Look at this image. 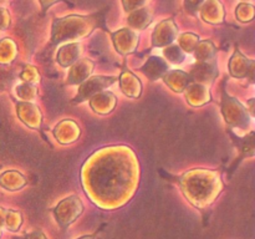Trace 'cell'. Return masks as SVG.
<instances>
[{
  "label": "cell",
  "mask_w": 255,
  "mask_h": 239,
  "mask_svg": "<svg viewBox=\"0 0 255 239\" xmlns=\"http://www.w3.org/2000/svg\"><path fill=\"white\" fill-rule=\"evenodd\" d=\"M4 1H6V0H0V4H1V2H4Z\"/></svg>",
  "instance_id": "obj_39"
},
{
  "label": "cell",
  "mask_w": 255,
  "mask_h": 239,
  "mask_svg": "<svg viewBox=\"0 0 255 239\" xmlns=\"http://www.w3.org/2000/svg\"><path fill=\"white\" fill-rule=\"evenodd\" d=\"M254 102H255L254 99H251V100H249V101H248L249 111H251V116H254Z\"/></svg>",
  "instance_id": "obj_37"
},
{
  "label": "cell",
  "mask_w": 255,
  "mask_h": 239,
  "mask_svg": "<svg viewBox=\"0 0 255 239\" xmlns=\"http://www.w3.org/2000/svg\"><path fill=\"white\" fill-rule=\"evenodd\" d=\"M10 26V15L5 9L0 7V30H6Z\"/></svg>",
  "instance_id": "obj_33"
},
{
  "label": "cell",
  "mask_w": 255,
  "mask_h": 239,
  "mask_svg": "<svg viewBox=\"0 0 255 239\" xmlns=\"http://www.w3.org/2000/svg\"><path fill=\"white\" fill-rule=\"evenodd\" d=\"M202 16L209 24H221L224 19L223 6L218 0H209L202 6Z\"/></svg>",
  "instance_id": "obj_21"
},
{
  "label": "cell",
  "mask_w": 255,
  "mask_h": 239,
  "mask_svg": "<svg viewBox=\"0 0 255 239\" xmlns=\"http://www.w3.org/2000/svg\"><path fill=\"white\" fill-rule=\"evenodd\" d=\"M254 60L248 59L239 50H236L233 56L229 60V74L236 79H246L249 77L251 82L254 81Z\"/></svg>",
  "instance_id": "obj_7"
},
{
  "label": "cell",
  "mask_w": 255,
  "mask_h": 239,
  "mask_svg": "<svg viewBox=\"0 0 255 239\" xmlns=\"http://www.w3.org/2000/svg\"><path fill=\"white\" fill-rule=\"evenodd\" d=\"M148 1L149 0H122L124 7L126 11H133V10H137L138 7L146 5V2Z\"/></svg>",
  "instance_id": "obj_31"
},
{
  "label": "cell",
  "mask_w": 255,
  "mask_h": 239,
  "mask_svg": "<svg viewBox=\"0 0 255 239\" xmlns=\"http://www.w3.org/2000/svg\"><path fill=\"white\" fill-rule=\"evenodd\" d=\"M169 70L168 64L166 60H163L159 56H151L147 60L146 64L142 66L141 71L143 72L144 76L149 80V81H156V80L162 79L164 74Z\"/></svg>",
  "instance_id": "obj_18"
},
{
  "label": "cell",
  "mask_w": 255,
  "mask_h": 239,
  "mask_svg": "<svg viewBox=\"0 0 255 239\" xmlns=\"http://www.w3.org/2000/svg\"><path fill=\"white\" fill-rule=\"evenodd\" d=\"M15 239H49L42 231H34L30 233H25L22 237H17Z\"/></svg>",
  "instance_id": "obj_34"
},
{
  "label": "cell",
  "mask_w": 255,
  "mask_h": 239,
  "mask_svg": "<svg viewBox=\"0 0 255 239\" xmlns=\"http://www.w3.org/2000/svg\"><path fill=\"white\" fill-rule=\"evenodd\" d=\"M52 213L60 228L62 231H66L84 213V203L76 194H72L61 199L56 204V207L52 208Z\"/></svg>",
  "instance_id": "obj_5"
},
{
  "label": "cell",
  "mask_w": 255,
  "mask_h": 239,
  "mask_svg": "<svg viewBox=\"0 0 255 239\" xmlns=\"http://www.w3.org/2000/svg\"><path fill=\"white\" fill-rule=\"evenodd\" d=\"M77 239H96V234H87V236H82Z\"/></svg>",
  "instance_id": "obj_38"
},
{
  "label": "cell",
  "mask_w": 255,
  "mask_h": 239,
  "mask_svg": "<svg viewBox=\"0 0 255 239\" xmlns=\"http://www.w3.org/2000/svg\"><path fill=\"white\" fill-rule=\"evenodd\" d=\"M117 80L119 79L115 76H101V75L89 77L82 84H80L79 92L75 96V99L72 100V104H80V102L90 100L94 95L109 89Z\"/></svg>",
  "instance_id": "obj_6"
},
{
  "label": "cell",
  "mask_w": 255,
  "mask_h": 239,
  "mask_svg": "<svg viewBox=\"0 0 255 239\" xmlns=\"http://www.w3.org/2000/svg\"><path fill=\"white\" fill-rule=\"evenodd\" d=\"M177 32H178V29L173 19L163 20L157 25L152 34V47H166L173 44Z\"/></svg>",
  "instance_id": "obj_10"
},
{
  "label": "cell",
  "mask_w": 255,
  "mask_h": 239,
  "mask_svg": "<svg viewBox=\"0 0 255 239\" xmlns=\"http://www.w3.org/2000/svg\"><path fill=\"white\" fill-rule=\"evenodd\" d=\"M17 55V46L11 39L5 37L0 40V64L7 65L15 60Z\"/></svg>",
  "instance_id": "obj_24"
},
{
  "label": "cell",
  "mask_w": 255,
  "mask_h": 239,
  "mask_svg": "<svg viewBox=\"0 0 255 239\" xmlns=\"http://www.w3.org/2000/svg\"><path fill=\"white\" fill-rule=\"evenodd\" d=\"M95 64L90 59H79L75 64L70 66V72L67 75L66 85H80L89 79L94 71Z\"/></svg>",
  "instance_id": "obj_14"
},
{
  "label": "cell",
  "mask_w": 255,
  "mask_h": 239,
  "mask_svg": "<svg viewBox=\"0 0 255 239\" xmlns=\"http://www.w3.org/2000/svg\"><path fill=\"white\" fill-rule=\"evenodd\" d=\"M111 36L115 49L122 56L134 52L138 46V34L131 29H121L111 34Z\"/></svg>",
  "instance_id": "obj_9"
},
{
  "label": "cell",
  "mask_w": 255,
  "mask_h": 239,
  "mask_svg": "<svg viewBox=\"0 0 255 239\" xmlns=\"http://www.w3.org/2000/svg\"><path fill=\"white\" fill-rule=\"evenodd\" d=\"M204 2V0H186L184 1V7L187 9V11H189L191 14H196L199 10V6Z\"/></svg>",
  "instance_id": "obj_32"
},
{
  "label": "cell",
  "mask_w": 255,
  "mask_h": 239,
  "mask_svg": "<svg viewBox=\"0 0 255 239\" xmlns=\"http://www.w3.org/2000/svg\"><path fill=\"white\" fill-rule=\"evenodd\" d=\"M163 55L169 62H172L174 65H179L186 59L187 54L179 47L178 44H171L164 47Z\"/></svg>",
  "instance_id": "obj_27"
},
{
  "label": "cell",
  "mask_w": 255,
  "mask_h": 239,
  "mask_svg": "<svg viewBox=\"0 0 255 239\" xmlns=\"http://www.w3.org/2000/svg\"><path fill=\"white\" fill-rule=\"evenodd\" d=\"M117 97L111 91H101L90 99V106L96 114L109 115L115 110Z\"/></svg>",
  "instance_id": "obj_15"
},
{
  "label": "cell",
  "mask_w": 255,
  "mask_h": 239,
  "mask_svg": "<svg viewBox=\"0 0 255 239\" xmlns=\"http://www.w3.org/2000/svg\"><path fill=\"white\" fill-rule=\"evenodd\" d=\"M187 201L199 211L208 209L224 188L219 172L214 169L193 168L177 178Z\"/></svg>",
  "instance_id": "obj_2"
},
{
  "label": "cell",
  "mask_w": 255,
  "mask_h": 239,
  "mask_svg": "<svg viewBox=\"0 0 255 239\" xmlns=\"http://www.w3.org/2000/svg\"><path fill=\"white\" fill-rule=\"evenodd\" d=\"M26 178L19 171L10 169V171H5L4 173L0 174V187L9 192L20 191L26 186Z\"/></svg>",
  "instance_id": "obj_20"
},
{
  "label": "cell",
  "mask_w": 255,
  "mask_h": 239,
  "mask_svg": "<svg viewBox=\"0 0 255 239\" xmlns=\"http://www.w3.org/2000/svg\"><path fill=\"white\" fill-rule=\"evenodd\" d=\"M164 84L172 90V91L177 92V94H182L184 90L187 89L189 84H191V77H189L188 72H184L182 70H168L166 74L162 76Z\"/></svg>",
  "instance_id": "obj_17"
},
{
  "label": "cell",
  "mask_w": 255,
  "mask_h": 239,
  "mask_svg": "<svg viewBox=\"0 0 255 239\" xmlns=\"http://www.w3.org/2000/svg\"><path fill=\"white\" fill-rule=\"evenodd\" d=\"M192 82H198V84L209 85L218 77V67L217 62L213 60L209 61H198L193 67L191 72H188Z\"/></svg>",
  "instance_id": "obj_11"
},
{
  "label": "cell",
  "mask_w": 255,
  "mask_h": 239,
  "mask_svg": "<svg viewBox=\"0 0 255 239\" xmlns=\"http://www.w3.org/2000/svg\"><path fill=\"white\" fill-rule=\"evenodd\" d=\"M5 214H6V209L0 207V229L4 228V221H5Z\"/></svg>",
  "instance_id": "obj_36"
},
{
  "label": "cell",
  "mask_w": 255,
  "mask_h": 239,
  "mask_svg": "<svg viewBox=\"0 0 255 239\" xmlns=\"http://www.w3.org/2000/svg\"><path fill=\"white\" fill-rule=\"evenodd\" d=\"M96 25L94 16L70 15L62 19H55L51 29V45L56 46L60 42L76 41L89 36Z\"/></svg>",
  "instance_id": "obj_3"
},
{
  "label": "cell",
  "mask_w": 255,
  "mask_h": 239,
  "mask_svg": "<svg viewBox=\"0 0 255 239\" xmlns=\"http://www.w3.org/2000/svg\"><path fill=\"white\" fill-rule=\"evenodd\" d=\"M217 49L216 45L211 40H203V41L197 42L196 47L193 50V55L198 61H209L216 57Z\"/></svg>",
  "instance_id": "obj_22"
},
{
  "label": "cell",
  "mask_w": 255,
  "mask_h": 239,
  "mask_svg": "<svg viewBox=\"0 0 255 239\" xmlns=\"http://www.w3.org/2000/svg\"><path fill=\"white\" fill-rule=\"evenodd\" d=\"M222 114H223L224 121L231 127L237 129L246 131L249 128L252 121V116L247 111L246 107L236 99L223 92V100H222Z\"/></svg>",
  "instance_id": "obj_4"
},
{
  "label": "cell",
  "mask_w": 255,
  "mask_h": 239,
  "mask_svg": "<svg viewBox=\"0 0 255 239\" xmlns=\"http://www.w3.org/2000/svg\"><path fill=\"white\" fill-rule=\"evenodd\" d=\"M199 41L198 35L191 34V32H186V34H182L178 39V45L182 50H183L186 54L189 52H193L194 47H196L197 42Z\"/></svg>",
  "instance_id": "obj_28"
},
{
  "label": "cell",
  "mask_w": 255,
  "mask_h": 239,
  "mask_svg": "<svg viewBox=\"0 0 255 239\" xmlns=\"http://www.w3.org/2000/svg\"><path fill=\"white\" fill-rule=\"evenodd\" d=\"M22 226V214L16 209H6L4 221V228L9 232H17Z\"/></svg>",
  "instance_id": "obj_25"
},
{
  "label": "cell",
  "mask_w": 255,
  "mask_h": 239,
  "mask_svg": "<svg viewBox=\"0 0 255 239\" xmlns=\"http://www.w3.org/2000/svg\"><path fill=\"white\" fill-rule=\"evenodd\" d=\"M16 114L20 121L26 124L29 128L40 131L42 123V114L39 107L32 102L15 101Z\"/></svg>",
  "instance_id": "obj_8"
},
{
  "label": "cell",
  "mask_w": 255,
  "mask_h": 239,
  "mask_svg": "<svg viewBox=\"0 0 255 239\" xmlns=\"http://www.w3.org/2000/svg\"><path fill=\"white\" fill-rule=\"evenodd\" d=\"M152 21V12L146 7L137 9L136 11L132 12L128 17V24L136 30H143L151 24Z\"/></svg>",
  "instance_id": "obj_23"
},
{
  "label": "cell",
  "mask_w": 255,
  "mask_h": 239,
  "mask_svg": "<svg viewBox=\"0 0 255 239\" xmlns=\"http://www.w3.org/2000/svg\"><path fill=\"white\" fill-rule=\"evenodd\" d=\"M15 94L21 101L31 102L37 97V87L34 84L22 82L15 87Z\"/></svg>",
  "instance_id": "obj_26"
},
{
  "label": "cell",
  "mask_w": 255,
  "mask_h": 239,
  "mask_svg": "<svg viewBox=\"0 0 255 239\" xmlns=\"http://www.w3.org/2000/svg\"><path fill=\"white\" fill-rule=\"evenodd\" d=\"M237 17H238V20H241L243 22L252 21L254 17L253 5L246 4V2L238 5V7H237Z\"/></svg>",
  "instance_id": "obj_30"
},
{
  "label": "cell",
  "mask_w": 255,
  "mask_h": 239,
  "mask_svg": "<svg viewBox=\"0 0 255 239\" xmlns=\"http://www.w3.org/2000/svg\"><path fill=\"white\" fill-rule=\"evenodd\" d=\"M80 55H81V47H80L79 42H69L59 49L56 61L59 62L60 66L70 67L80 59Z\"/></svg>",
  "instance_id": "obj_19"
},
{
  "label": "cell",
  "mask_w": 255,
  "mask_h": 239,
  "mask_svg": "<svg viewBox=\"0 0 255 239\" xmlns=\"http://www.w3.org/2000/svg\"><path fill=\"white\" fill-rule=\"evenodd\" d=\"M20 79L22 80V82H27V84H36L40 81V72L32 65H25L22 71L20 72Z\"/></svg>",
  "instance_id": "obj_29"
},
{
  "label": "cell",
  "mask_w": 255,
  "mask_h": 239,
  "mask_svg": "<svg viewBox=\"0 0 255 239\" xmlns=\"http://www.w3.org/2000/svg\"><path fill=\"white\" fill-rule=\"evenodd\" d=\"M184 96H186L187 102L192 107L204 106L212 101L211 91L208 90L207 85L198 84V82H191L184 90Z\"/></svg>",
  "instance_id": "obj_13"
},
{
  "label": "cell",
  "mask_w": 255,
  "mask_h": 239,
  "mask_svg": "<svg viewBox=\"0 0 255 239\" xmlns=\"http://www.w3.org/2000/svg\"><path fill=\"white\" fill-rule=\"evenodd\" d=\"M244 1H248V0H244Z\"/></svg>",
  "instance_id": "obj_41"
},
{
  "label": "cell",
  "mask_w": 255,
  "mask_h": 239,
  "mask_svg": "<svg viewBox=\"0 0 255 239\" xmlns=\"http://www.w3.org/2000/svg\"><path fill=\"white\" fill-rule=\"evenodd\" d=\"M139 163L128 146H107L94 152L82 164L81 184L90 201L104 211L128 203L139 183Z\"/></svg>",
  "instance_id": "obj_1"
},
{
  "label": "cell",
  "mask_w": 255,
  "mask_h": 239,
  "mask_svg": "<svg viewBox=\"0 0 255 239\" xmlns=\"http://www.w3.org/2000/svg\"><path fill=\"white\" fill-rule=\"evenodd\" d=\"M59 1H62V0H40V2H41L42 11H46V10L51 6V5H54L55 2H59Z\"/></svg>",
  "instance_id": "obj_35"
},
{
  "label": "cell",
  "mask_w": 255,
  "mask_h": 239,
  "mask_svg": "<svg viewBox=\"0 0 255 239\" xmlns=\"http://www.w3.org/2000/svg\"><path fill=\"white\" fill-rule=\"evenodd\" d=\"M54 136L61 144H70L76 142L81 136V129L74 120H62L54 128Z\"/></svg>",
  "instance_id": "obj_12"
},
{
  "label": "cell",
  "mask_w": 255,
  "mask_h": 239,
  "mask_svg": "<svg viewBox=\"0 0 255 239\" xmlns=\"http://www.w3.org/2000/svg\"><path fill=\"white\" fill-rule=\"evenodd\" d=\"M0 237H1V229H0Z\"/></svg>",
  "instance_id": "obj_40"
},
{
  "label": "cell",
  "mask_w": 255,
  "mask_h": 239,
  "mask_svg": "<svg viewBox=\"0 0 255 239\" xmlns=\"http://www.w3.org/2000/svg\"><path fill=\"white\" fill-rule=\"evenodd\" d=\"M122 92L129 99H138L142 94V82L129 70H125L119 77Z\"/></svg>",
  "instance_id": "obj_16"
}]
</instances>
